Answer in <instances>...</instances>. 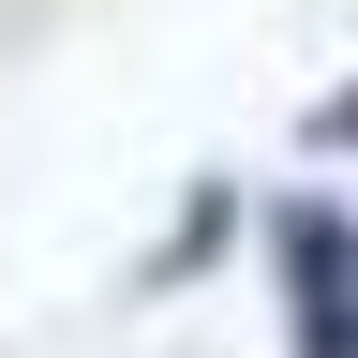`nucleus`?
Here are the masks:
<instances>
[{
    "label": "nucleus",
    "instance_id": "1",
    "mask_svg": "<svg viewBox=\"0 0 358 358\" xmlns=\"http://www.w3.org/2000/svg\"><path fill=\"white\" fill-rule=\"evenodd\" d=\"M268 268H284V343L299 358H358V209L343 194H284L268 209Z\"/></svg>",
    "mask_w": 358,
    "mask_h": 358
},
{
    "label": "nucleus",
    "instance_id": "3",
    "mask_svg": "<svg viewBox=\"0 0 358 358\" xmlns=\"http://www.w3.org/2000/svg\"><path fill=\"white\" fill-rule=\"evenodd\" d=\"M313 150H358V90H329V105H313Z\"/></svg>",
    "mask_w": 358,
    "mask_h": 358
},
{
    "label": "nucleus",
    "instance_id": "2",
    "mask_svg": "<svg viewBox=\"0 0 358 358\" xmlns=\"http://www.w3.org/2000/svg\"><path fill=\"white\" fill-rule=\"evenodd\" d=\"M224 224H239V194H194V209H179V239L150 254V284H179V268H209V254H224Z\"/></svg>",
    "mask_w": 358,
    "mask_h": 358
}]
</instances>
